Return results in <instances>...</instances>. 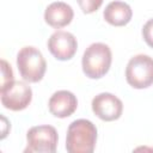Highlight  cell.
<instances>
[{"instance_id":"1","label":"cell","mask_w":153,"mask_h":153,"mask_svg":"<svg viewBox=\"0 0 153 153\" xmlns=\"http://www.w3.org/2000/svg\"><path fill=\"white\" fill-rule=\"evenodd\" d=\"M97 142L96 126L85 118L73 121L67 129L66 149L69 153H92Z\"/></svg>"},{"instance_id":"2","label":"cell","mask_w":153,"mask_h":153,"mask_svg":"<svg viewBox=\"0 0 153 153\" xmlns=\"http://www.w3.org/2000/svg\"><path fill=\"white\" fill-rule=\"evenodd\" d=\"M112 54L105 43H92L86 48L82 55L81 66L84 74L90 79H100L110 69Z\"/></svg>"},{"instance_id":"3","label":"cell","mask_w":153,"mask_h":153,"mask_svg":"<svg viewBox=\"0 0 153 153\" xmlns=\"http://www.w3.org/2000/svg\"><path fill=\"white\" fill-rule=\"evenodd\" d=\"M17 67L23 80L27 82H38L44 76L47 62L37 48L26 45L17 54Z\"/></svg>"},{"instance_id":"4","label":"cell","mask_w":153,"mask_h":153,"mask_svg":"<svg viewBox=\"0 0 153 153\" xmlns=\"http://www.w3.org/2000/svg\"><path fill=\"white\" fill-rule=\"evenodd\" d=\"M126 80L137 90L149 87L153 84V59L145 54L133 56L126 67Z\"/></svg>"},{"instance_id":"5","label":"cell","mask_w":153,"mask_h":153,"mask_svg":"<svg viewBox=\"0 0 153 153\" xmlns=\"http://www.w3.org/2000/svg\"><path fill=\"white\" fill-rule=\"evenodd\" d=\"M57 131L53 126L42 124L30 128L26 133V148L25 153L32 152H44L54 153L57 147Z\"/></svg>"},{"instance_id":"6","label":"cell","mask_w":153,"mask_h":153,"mask_svg":"<svg viewBox=\"0 0 153 153\" xmlns=\"http://www.w3.org/2000/svg\"><path fill=\"white\" fill-rule=\"evenodd\" d=\"M0 99L4 108L12 111H20L29 106L32 99V90L25 82L14 80L0 88Z\"/></svg>"},{"instance_id":"7","label":"cell","mask_w":153,"mask_h":153,"mask_svg":"<svg viewBox=\"0 0 153 153\" xmlns=\"http://www.w3.org/2000/svg\"><path fill=\"white\" fill-rule=\"evenodd\" d=\"M91 105L94 115L105 122L118 120L123 112L122 100L115 94L109 92H103L97 94L92 99Z\"/></svg>"},{"instance_id":"8","label":"cell","mask_w":153,"mask_h":153,"mask_svg":"<svg viewBox=\"0 0 153 153\" xmlns=\"http://www.w3.org/2000/svg\"><path fill=\"white\" fill-rule=\"evenodd\" d=\"M48 49L56 60L67 61L75 55L78 42L73 33L63 30H57L49 37Z\"/></svg>"},{"instance_id":"9","label":"cell","mask_w":153,"mask_h":153,"mask_svg":"<svg viewBox=\"0 0 153 153\" xmlns=\"http://www.w3.org/2000/svg\"><path fill=\"white\" fill-rule=\"evenodd\" d=\"M48 108L51 115L59 118H66L74 114L78 108V99L73 92L60 90L49 98Z\"/></svg>"},{"instance_id":"10","label":"cell","mask_w":153,"mask_h":153,"mask_svg":"<svg viewBox=\"0 0 153 153\" xmlns=\"http://www.w3.org/2000/svg\"><path fill=\"white\" fill-rule=\"evenodd\" d=\"M74 17L73 8L63 1H54L47 6L44 11V20L55 29L67 26Z\"/></svg>"},{"instance_id":"11","label":"cell","mask_w":153,"mask_h":153,"mask_svg":"<svg viewBox=\"0 0 153 153\" xmlns=\"http://www.w3.org/2000/svg\"><path fill=\"white\" fill-rule=\"evenodd\" d=\"M104 19L106 23L114 26H124L127 25L131 17V7L123 1H111L104 10Z\"/></svg>"},{"instance_id":"12","label":"cell","mask_w":153,"mask_h":153,"mask_svg":"<svg viewBox=\"0 0 153 153\" xmlns=\"http://www.w3.org/2000/svg\"><path fill=\"white\" fill-rule=\"evenodd\" d=\"M81 11L86 14L96 12L103 4V0H76Z\"/></svg>"},{"instance_id":"13","label":"cell","mask_w":153,"mask_h":153,"mask_svg":"<svg viewBox=\"0 0 153 153\" xmlns=\"http://www.w3.org/2000/svg\"><path fill=\"white\" fill-rule=\"evenodd\" d=\"M14 81L13 79V71L6 60H1V87ZM0 87V88H1Z\"/></svg>"},{"instance_id":"14","label":"cell","mask_w":153,"mask_h":153,"mask_svg":"<svg viewBox=\"0 0 153 153\" xmlns=\"http://www.w3.org/2000/svg\"><path fill=\"white\" fill-rule=\"evenodd\" d=\"M142 37L145 39V42L153 48V18L147 20L142 27Z\"/></svg>"},{"instance_id":"15","label":"cell","mask_w":153,"mask_h":153,"mask_svg":"<svg viewBox=\"0 0 153 153\" xmlns=\"http://www.w3.org/2000/svg\"><path fill=\"white\" fill-rule=\"evenodd\" d=\"M1 121H2V135H1V139H5V136L7 134V131L5 130V127L8 124V122H7V120H6L5 116H1Z\"/></svg>"}]
</instances>
